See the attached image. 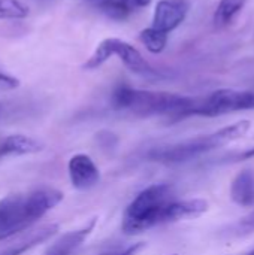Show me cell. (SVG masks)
<instances>
[{
  "label": "cell",
  "instance_id": "cell-1",
  "mask_svg": "<svg viewBox=\"0 0 254 255\" xmlns=\"http://www.w3.org/2000/svg\"><path fill=\"white\" fill-rule=\"evenodd\" d=\"M63 200V193L52 187H39L15 193L0 200V241L27 232Z\"/></svg>",
  "mask_w": 254,
  "mask_h": 255
},
{
  "label": "cell",
  "instance_id": "cell-2",
  "mask_svg": "<svg viewBox=\"0 0 254 255\" xmlns=\"http://www.w3.org/2000/svg\"><path fill=\"white\" fill-rule=\"evenodd\" d=\"M196 100L198 99L180 94L144 91L126 85L118 87L112 94V105L115 109L130 111L138 117L171 115L175 120L189 117Z\"/></svg>",
  "mask_w": 254,
  "mask_h": 255
},
{
  "label": "cell",
  "instance_id": "cell-3",
  "mask_svg": "<svg viewBox=\"0 0 254 255\" xmlns=\"http://www.w3.org/2000/svg\"><path fill=\"white\" fill-rule=\"evenodd\" d=\"M175 200V190L169 184L147 187L126 208L121 223L123 232L133 236L156 226L166 224L168 209Z\"/></svg>",
  "mask_w": 254,
  "mask_h": 255
},
{
  "label": "cell",
  "instance_id": "cell-4",
  "mask_svg": "<svg viewBox=\"0 0 254 255\" xmlns=\"http://www.w3.org/2000/svg\"><path fill=\"white\" fill-rule=\"evenodd\" d=\"M250 127H252L250 121L243 120L232 126L223 127L214 133L201 134V136H196V137H192V139H187V140H183L169 146H160V148L151 149L148 152V158L153 161L166 163V164L190 161L210 151H214L220 146H225L231 142H235L244 137L249 133Z\"/></svg>",
  "mask_w": 254,
  "mask_h": 255
},
{
  "label": "cell",
  "instance_id": "cell-5",
  "mask_svg": "<svg viewBox=\"0 0 254 255\" xmlns=\"http://www.w3.org/2000/svg\"><path fill=\"white\" fill-rule=\"evenodd\" d=\"M254 109V91H240L231 88H222L211 93L204 100H196V105L190 111V115L199 117H220L240 111Z\"/></svg>",
  "mask_w": 254,
  "mask_h": 255
},
{
  "label": "cell",
  "instance_id": "cell-6",
  "mask_svg": "<svg viewBox=\"0 0 254 255\" xmlns=\"http://www.w3.org/2000/svg\"><path fill=\"white\" fill-rule=\"evenodd\" d=\"M67 172L72 185L79 191H88L100 181V172L87 154H75L69 160Z\"/></svg>",
  "mask_w": 254,
  "mask_h": 255
},
{
  "label": "cell",
  "instance_id": "cell-7",
  "mask_svg": "<svg viewBox=\"0 0 254 255\" xmlns=\"http://www.w3.org/2000/svg\"><path fill=\"white\" fill-rule=\"evenodd\" d=\"M189 4L186 0H160L153 16V27L169 33L175 30L186 18Z\"/></svg>",
  "mask_w": 254,
  "mask_h": 255
},
{
  "label": "cell",
  "instance_id": "cell-8",
  "mask_svg": "<svg viewBox=\"0 0 254 255\" xmlns=\"http://www.w3.org/2000/svg\"><path fill=\"white\" fill-rule=\"evenodd\" d=\"M57 232H58L57 224H46L31 232H24L15 242H12L7 248L0 251V255H22L24 253L30 251L31 248L55 236Z\"/></svg>",
  "mask_w": 254,
  "mask_h": 255
},
{
  "label": "cell",
  "instance_id": "cell-9",
  "mask_svg": "<svg viewBox=\"0 0 254 255\" xmlns=\"http://www.w3.org/2000/svg\"><path fill=\"white\" fill-rule=\"evenodd\" d=\"M111 45H112V54L117 55L129 70L142 76L154 75L153 67L145 61V58L135 46L117 37H111Z\"/></svg>",
  "mask_w": 254,
  "mask_h": 255
},
{
  "label": "cell",
  "instance_id": "cell-10",
  "mask_svg": "<svg viewBox=\"0 0 254 255\" xmlns=\"http://www.w3.org/2000/svg\"><path fill=\"white\" fill-rule=\"evenodd\" d=\"M94 226H96V220H91L84 227L63 235L46 250V253L43 255H72L90 236Z\"/></svg>",
  "mask_w": 254,
  "mask_h": 255
},
{
  "label": "cell",
  "instance_id": "cell-11",
  "mask_svg": "<svg viewBox=\"0 0 254 255\" xmlns=\"http://www.w3.org/2000/svg\"><path fill=\"white\" fill-rule=\"evenodd\" d=\"M208 211V202L202 199H184L175 200L166 214V224L189 221L202 217Z\"/></svg>",
  "mask_w": 254,
  "mask_h": 255
},
{
  "label": "cell",
  "instance_id": "cell-12",
  "mask_svg": "<svg viewBox=\"0 0 254 255\" xmlns=\"http://www.w3.org/2000/svg\"><path fill=\"white\" fill-rule=\"evenodd\" d=\"M45 145L25 134H10L0 140V158L12 155H28L43 151Z\"/></svg>",
  "mask_w": 254,
  "mask_h": 255
},
{
  "label": "cell",
  "instance_id": "cell-13",
  "mask_svg": "<svg viewBox=\"0 0 254 255\" xmlns=\"http://www.w3.org/2000/svg\"><path fill=\"white\" fill-rule=\"evenodd\" d=\"M231 197L232 200L244 208H250L254 205V175L252 170L240 172L231 185Z\"/></svg>",
  "mask_w": 254,
  "mask_h": 255
},
{
  "label": "cell",
  "instance_id": "cell-14",
  "mask_svg": "<svg viewBox=\"0 0 254 255\" xmlns=\"http://www.w3.org/2000/svg\"><path fill=\"white\" fill-rule=\"evenodd\" d=\"M151 0H103L97 6L112 19H126L132 12L145 7Z\"/></svg>",
  "mask_w": 254,
  "mask_h": 255
},
{
  "label": "cell",
  "instance_id": "cell-15",
  "mask_svg": "<svg viewBox=\"0 0 254 255\" xmlns=\"http://www.w3.org/2000/svg\"><path fill=\"white\" fill-rule=\"evenodd\" d=\"M139 40L145 45V48L153 54H160L168 43V33L154 28L153 25L142 30L139 33Z\"/></svg>",
  "mask_w": 254,
  "mask_h": 255
},
{
  "label": "cell",
  "instance_id": "cell-16",
  "mask_svg": "<svg viewBox=\"0 0 254 255\" xmlns=\"http://www.w3.org/2000/svg\"><path fill=\"white\" fill-rule=\"evenodd\" d=\"M246 1L247 0H222L214 13L216 25L222 27L229 24L234 19V16L246 6Z\"/></svg>",
  "mask_w": 254,
  "mask_h": 255
},
{
  "label": "cell",
  "instance_id": "cell-17",
  "mask_svg": "<svg viewBox=\"0 0 254 255\" xmlns=\"http://www.w3.org/2000/svg\"><path fill=\"white\" fill-rule=\"evenodd\" d=\"M28 15V6L21 0H0V19H22Z\"/></svg>",
  "mask_w": 254,
  "mask_h": 255
},
{
  "label": "cell",
  "instance_id": "cell-18",
  "mask_svg": "<svg viewBox=\"0 0 254 255\" xmlns=\"http://www.w3.org/2000/svg\"><path fill=\"white\" fill-rule=\"evenodd\" d=\"M237 232H238V235H241V236H246V235H252V233H254V209L249 214V215H246V217L238 223Z\"/></svg>",
  "mask_w": 254,
  "mask_h": 255
},
{
  "label": "cell",
  "instance_id": "cell-19",
  "mask_svg": "<svg viewBox=\"0 0 254 255\" xmlns=\"http://www.w3.org/2000/svg\"><path fill=\"white\" fill-rule=\"evenodd\" d=\"M18 87H19V81L15 76L9 75L0 69V88L1 90H15Z\"/></svg>",
  "mask_w": 254,
  "mask_h": 255
},
{
  "label": "cell",
  "instance_id": "cell-20",
  "mask_svg": "<svg viewBox=\"0 0 254 255\" xmlns=\"http://www.w3.org/2000/svg\"><path fill=\"white\" fill-rule=\"evenodd\" d=\"M145 247V244L142 242H138V244H133L124 250H117V251H109V253H103V254L99 255H138V253Z\"/></svg>",
  "mask_w": 254,
  "mask_h": 255
},
{
  "label": "cell",
  "instance_id": "cell-21",
  "mask_svg": "<svg viewBox=\"0 0 254 255\" xmlns=\"http://www.w3.org/2000/svg\"><path fill=\"white\" fill-rule=\"evenodd\" d=\"M88 1H93V3H96V4H99V3H102L103 0H88Z\"/></svg>",
  "mask_w": 254,
  "mask_h": 255
},
{
  "label": "cell",
  "instance_id": "cell-22",
  "mask_svg": "<svg viewBox=\"0 0 254 255\" xmlns=\"http://www.w3.org/2000/svg\"><path fill=\"white\" fill-rule=\"evenodd\" d=\"M247 255H254V250H253V251H250V253H249Z\"/></svg>",
  "mask_w": 254,
  "mask_h": 255
},
{
  "label": "cell",
  "instance_id": "cell-23",
  "mask_svg": "<svg viewBox=\"0 0 254 255\" xmlns=\"http://www.w3.org/2000/svg\"><path fill=\"white\" fill-rule=\"evenodd\" d=\"M172 255H177V254H172Z\"/></svg>",
  "mask_w": 254,
  "mask_h": 255
}]
</instances>
